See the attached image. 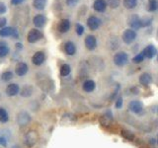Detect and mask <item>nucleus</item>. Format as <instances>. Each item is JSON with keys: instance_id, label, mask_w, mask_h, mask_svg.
Returning a JSON list of instances; mask_svg holds the SVG:
<instances>
[{"instance_id": "1", "label": "nucleus", "mask_w": 158, "mask_h": 148, "mask_svg": "<svg viewBox=\"0 0 158 148\" xmlns=\"http://www.w3.org/2000/svg\"><path fill=\"white\" fill-rule=\"evenodd\" d=\"M137 37V34L135 30L132 29H127L125 32L123 33V36H122V39L125 43L127 44H131L133 42L135 41V39Z\"/></svg>"}, {"instance_id": "2", "label": "nucleus", "mask_w": 158, "mask_h": 148, "mask_svg": "<svg viewBox=\"0 0 158 148\" xmlns=\"http://www.w3.org/2000/svg\"><path fill=\"white\" fill-rule=\"evenodd\" d=\"M0 37L1 38L12 37L14 39H18L19 38L18 30H16L13 27H4L2 29H0Z\"/></svg>"}, {"instance_id": "3", "label": "nucleus", "mask_w": 158, "mask_h": 148, "mask_svg": "<svg viewBox=\"0 0 158 148\" xmlns=\"http://www.w3.org/2000/svg\"><path fill=\"white\" fill-rule=\"evenodd\" d=\"M128 62V56L123 51L118 52L114 56V63L118 66H125Z\"/></svg>"}, {"instance_id": "4", "label": "nucleus", "mask_w": 158, "mask_h": 148, "mask_svg": "<svg viewBox=\"0 0 158 148\" xmlns=\"http://www.w3.org/2000/svg\"><path fill=\"white\" fill-rule=\"evenodd\" d=\"M127 25L130 26V29L132 30H139L141 27V18H139L137 15H131L127 19Z\"/></svg>"}, {"instance_id": "5", "label": "nucleus", "mask_w": 158, "mask_h": 148, "mask_svg": "<svg viewBox=\"0 0 158 148\" xmlns=\"http://www.w3.org/2000/svg\"><path fill=\"white\" fill-rule=\"evenodd\" d=\"M43 38V33L38 29H32L31 31L29 32L27 39L30 43H37L38 41H40Z\"/></svg>"}, {"instance_id": "6", "label": "nucleus", "mask_w": 158, "mask_h": 148, "mask_svg": "<svg viewBox=\"0 0 158 148\" xmlns=\"http://www.w3.org/2000/svg\"><path fill=\"white\" fill-rule=\"evenodd\" d=\"M30 121H31V117L27 112H20L17 115V122L19 125H26L30 122Z\"/></svg>"}, {"instance_id": "7", "label": "nucleus", "mask_w": 158, "mask_h": 148, "mask_svg": "<svg viewBox=\"0 0 158 148\" xmlns=\"http://www.w3.org/2000/svg\"><path fill=\"white\" fill-rule=\"evenodd\" d=\"M37 141H38V134H37V132L35 131V130L28 131V133L26 134V140H25L26 144L29 147H32V146H34L35 144H36Z\"/></svg>"}, {"instance_id": "8", "label": "nucleus", "mask_w": 158, "mask_h": 148, "mask_svg": "<svg viewBox=\"0 0 158 148\" xmlns=\"http://www.w3.org/2000/svg\"><path fill=\"white\" fill-rule=\"evenodd\" d=\"M100 25H101V20L96 16H90L87 20V26L92 31L97 30L100 27Z\"/></svg>"}, {"instance_id": "9", "label": "nucleus", "mask_w": 158, "mask_h": 148, "mask_svg": "<svg viewBox=\"0 0 158 148\" xmlns=\"http://www.w3.org/2000/svg\"><path fill=\"white\" fill-rule=\"evenodd\" d=\"M29 71V66L27 63L25 62H19L17 63L16 67H15V72L18 76H24L26 75Z\"/></svg>"}, {"instance_id": "10", "label": "nucleus", "mask_w": 158, "mask_h": 148, "mask_svg": "<svg viewBox=\"0 0 158 148\" xmlns=\"http://www.w3.org/2000/svg\"><path fill=\"white\" fill-rule=\"evenodd\" d=\"M108 6L107 4V0H95L93 3V8L96 12L102 13L105 12V10Z\"/></svg>"}, {"instance_id": "11", "label": "nucleus", "mask_w": 158, "mask_h": 148, "mask_svg": "<svg viewBox=\"0 0 158 148\" xmlns=\"http://www.w3.org/2000/svg\"><path fill=\"white\" fill-rule=\"evenodd\" d=\"M44 59H46V56H44V53L43 51H37L33 56L32 61H33V63L35 64V65L40 66V65H42V64L44 63Z\"/></svg>"}, {"instance_id": "12", "label": "nucleus", "mask_w": 158, "mask_h": 148, "mask_svg": "<svg viewBox=\"0 0 158 148\" xmlns=\"http://www.w3.org/2000/svg\"><path fill=\"white\" fill-rule=\"evenodd\" d=\"M128 109L135 113H140L143 111V106L139 101H131L128 104Z\"/></svg>"}, {"instance_id": "13", "label": "nucleus", "mask_w": 158, "mask_h": 148, "mask_svg": "<svg viewBox=\"0 0 158 148\" xmlns=\"http://www.w3.org/2000/svg\"><path fill=\"white\" fill-rule=\"evenodd\" d=\"M85 46L89 49V51H93L97 47V39L96 38L92 36V35H89L85 38Z\"/></svg>"}, {"instance_id": "14", "label": "nucleus", "mask_w": 158, "mask_h": 148, "mask_svg": "<svg viewBox=\"0 0 158 148\" xmlns=\"http://www.w3.org/2000/svg\"><path fill=\"white\" fill-rule=\"evenodd\" d=\"M70 21L68 19H62L60 22L58 23V26H57V30L58 32L60 33H67L70 29Z\"/></svg>"}, {"instance_id": "15", "label": "nucleus", "mask_w": 158, "mask_h": 148, "mask_svg": "<svg viewBox=\"0 0 158 148\" xmlns=\"http://www.w3.org/2000/svg\"><path fill=\"white\" fill-rule=\"evenodd\" d=\"M33 23L35 25V27H37V28H43L44 25H46V23H47V19H46V17L44 16V15L39 14V15H37V16L34 17Z\"/></svg>"}, {"instance_id": "16", "label": "nucleus", "mask_w": 158, "mask_h": 148, "mask_svg": "<svg viewBox=\"0 0 158 148\" xmlns=\"http://www.w3.org/2000/svg\"><path fill=\"white\" fill-rule=\"evenodd\" d=\"M19 92H20V87L15 83L9 84L6 88V94L8 96H16Z\"/></svg>"}, {"instance_id": "17", "label": "nucleus", "mask_w": 158, "mask_h": 148, "mask_svg": "<svg viewBox=\"0 0 158 148\" xmlns=\"http://www.w3.org/2000/svg\"><path fill=\"white\" fill-rule=\"evenodd\" d=\"M143 53H144L145 57L147 58H153L155 56V54L157 53V51L154 46H152V44H149V46H147L144 49H143Z\"/></svg>"}, {"instance_id": "18", "label": "nucleus", "mask_w": 158, "mask_h": 148, "mask_svg": "<svg viewBox=\"0 0 158 148\" xmlns=\"http://www.w3.org/2000/svg\"><path fill=\"white\" fill-rule=\"evenodd\" d=\"M83 90L87 92V93H90L92 91L95 90V88H96V83L94 82L93 80H86L85 82L83 83Z\"/></svg>"}, {"instance_id": "19", "label": "nucleus", "mask_w": 158, "mask_h": 148, "mask_svg": "<svg viewBox=\"0 0 158 148\" xmlns=\"http://www.w3.org/2000/svg\"><path fill=\"white\" fill-rule=\"evenodd\" d=\"M64 51H65L66 54H68V56H74L76 52V47L74 43L67 42L65 43V46H64Z\"/></svg>"}, {"instance_id": "20", "label": "nucleus", "mask_w": 158, "mask_h": 148, "mask_svg": "<svg viewBox=\"0 0 158 148\" xmlns=\"http://www.w3.org/2000/svg\"><path fill=\"white\" fill-rule=\"evenodd\" d=\"M152 82V78L149 73H142L139 76V83L143 86H147Z\"/></svg>"}, {"instance_id": "21", "label": "nucleus", "mask_w": 158, "mask_h": 148, "mask_svg": "<svg viewBox=\"0 0 158 148\" xmlns=\"http://www.w3.org/2000/svg\"><path fill=\"white\" fill-rule=\"evenodd\" d=\"M33 6L37 10H44L47 6V0H34L33 1Z\"/></svg>"}, {"instance_id": "22", "label": "nucleus", "mask_w": 158, "mask_h": 148, "mask_svg": "<svg viewBox=\"0 0 158 148\" xmlns=\"http://www.w3.org/2000/svg\"><path fill=\"white\" fill-rule=\"evenodd\" d=\"M9 53V47L5 42H0V57L7 56Z\"/></svg>"}, {"instance_id": "23", "label": "nucleus", "mask_w": 158, "mask_h": 148, "mask_svg": "<svg viewBox=\"0 0 158 148\" xmlns=\"http://www.w3.org/2000/svg\"><path fill=\"white\" fill-rule=\"evenodd\" d=\"M146 9L148 12H155L158 9V1L157 0H148V5Z\"/></svg>"}, {"instance_id": "24", "label": "nucleus", "mask_w": 158, "mask_h": 148, "mask_svg": "<svg viewBox=\"0 0 158 148\" xmlns=\"http://www.w3.org/2000/svg\"><path fill=\"white\" fill-rule=\"evenodd\" d=\"M33 93V87L30 85L24 86L23 89L21 90V96L23 97H30Z\"/></svg>"}, {"instance_id": "25", "label": "nucleus", "mask_w": 158, "mask_h": 148, "mask_svg": "<svg viewBox=\"0 0 158 148\" xmlns=\"http://www.w3.org/2000/svg\"><path fill=\"white\" fill-rule=\"evenodd\" d=\"M9 120L8 113L4 108L0 107V122H7Z\"/></svg>"}, {"instance_id": "26", "label": "nucleus", "mask_w": 158, "mask_h": 148, "mask_svg": "<svg viewBox=\"0 0 158 148\" xmlns=\"http://www.w3.org/2000/svg\"><path fill=\"white\" fill-rule=\"evenodd\" d=\"M137 5V0H123V6L127 9H133Z\"/></svg>"}, {"instance_id": "27", "label": "nucleus", "mask_w": 158, "mask_h": 148, "mask_svg": "<svg viewBox=\"0 0 158 148\" xmlns=\"http://www.w3.org/2000/svg\"><path fill=\"white\" fill-rule=\"evenodd\" d=\"M153 22V18L150 16H145L141 18V27H148Z\"/></svg>"}, {"instance_id": "28", "label": "nucleus", "mask_w": 158, "mask_h": 148, "mask_svg": "<svg viewBox=\"0 0 158 148\" xmlns=\"http://www.w3.org/2000/svg\"><path fill=\"white\" fill-rule=\"evenodd\" d=\"M70 71H71V68L68 64H63V65L60 67V74L62 76L69 75V74H70Z\"/></svg>"}, {"instance_id": "29", "label": "nucleus", "mask_w": 158, "mask_h": 148, "mask_svg": "<svg viewBox=\"0 0 158 148\" xmlns=\"http://www.w3.org/2000/svg\"><path fill=\"white\" fill-rule=\"evenodd\" d=\"M144 58H145L144 53H143V51H141L138 54H136V56L132 58V61L135 63H140V62H142L143 60H144Z\"/></svg>"}, {"instance_id": "30", "label": "nucleus", "mask_w": 158, "mask_h": 148, "mask_svg": "<svg viewBox=\"0 0 158 148\" xmlns=\"http://www.w3.org/2000/svg\"><path fill=\"white\" fill-rule=\"evenodd\" d=\"M1 78H2V80L4 82H8L13 78V73L11 71H5V72L2 73Z\"/></svg>"}, {"instance_id": "31", "label": "nucleus", "mask_w": 158, "mask_h": 148, "mask_svg": "<svg viewBox=\"0 0 158 148\" xmlns=\"http://www.w3.org/2000/svg\"><path fill=\"white\" fill-rule=\"evenodd\" d=\"M121 0H107L108 6H110L111 8H118L120 5Z\"/></svg>"}, {"instance_id": "32", "label": "nucleus", "mask_w": 158, "mask_h": 148, "mask_svg": "<svg viewBox=\"0 0 158 148\" xmlns=\"http://www.w3.org/2000/svg\"><path fill=\"white\" fill-rule=\"evenodd\" d=\"M75 31H76V34L78 35V36H82V35L84 34V27L81 24L77 23L75 25Z\"/></svg>"}, {"instance_id": "33", "label": "nucleus", "mask_w": 158, "mask_h": 148, "mask_svg": "<svg viewBox=\"0 0 158 148\" xmlns=\"http://www.w3.org/2000/svg\"><path fill=\"white\" fill-rule=\"evenodd\" d=\"M122 135L125 137V138H127V140H132L133 139V134H132L131 132H130V131L123 130L122 131Z\"/></svg>"}, {"instance_id": "34", "label": "nucleus", "mask_w": 158, "mask_h": 148, "mask_svg": "<svg viewBox=\"0 0 158 148\" xmlns=\"http://www.w3.org/2000/svg\"><path fill=\"white\" fill-rule=\"evenodd\" d=\"M79 2V0H66V5L68 7H74Z\"/></svg>"}, {"instance_id": "35", "label": "nucleus", "mask_w": 158, "mask_h": 148, "mask_svg": "<svg viewBox=\"0 0 158 148\" xmlns=\"http://www.w3.org/2000/svg\"><path fill=\"white\" fill-rule=\"evenodd\" d=\"M115 106H116L117 109H121V108H122V106H123V98H122V97H118V98L117 99Z\"/></svg>"}, {"instance_id": "36", "label": "nucleus", "mask_w": 158, "mask_h": 148, "mask_svg": "<svg viewBox=\"0 0 158 148\" xmlns=\"http://www.w3.org/2000/svg\"><path fill=\"white\" fill-rule=\"evenodd\" d=\"M7 24V19L4 17H0V29L4 28Z\"/></svg>"}, {"instance_id": "37", "label": "nucleus", "mask_w": 158, "mask_h": 148, "mask_svg": "<svg viewBox=\"0 0 158 148\" xmlns=\"http://www.w3.org/2000/svg\"><path fill=\"white\" fill-rule=\"evenodd\" d=\"M6 11H7V7H6V5H5L4 3H2V2H0V15L4 14Z\"/></svg>"}, {"instance_id": "38", "label": "nucleus", "mask_w": 158, "mask_h": 148, "mask_svg": "<svg viewBox=\"0 0 158 148\" xmlns=\"http://www.w3.org/2000/svg\"><path fill=\"white\" fill-rule=\"evenodd\" d=\"M25 2V0H11V4L12 5H19Z\"/></svg>"}, {"instance_id": "39", "label": "nucleus", "mask_w": 158, "mask_h": 148, "mask_svg": "<svg viewBox=\"0 0 158 148\" xmlns=\"http://www.w3.org/2000/svg\"><path fill=\"white\" fill-rule=\"evenodd\" d=\"M0 145H2L4 147H6V145H7L6 139H5L4 137H1V136H0Z\"/></svg>"}, {"instance_id": "40", "label": "nucleus", "mask_w": 158, "mask_h": 148, "mask_svg": "<svg viewBox=\"0 0 158 148\" xmlns=\"http://www.w3.org/2000/svg\"><path fill=\"white\" fill-rule=\"evenodd\" d=\"M157 143H158V139H157Z\"/></svg>"}, {"instance_id": "41", "label": "nucleus", "mask_w": 158, "mask_h": 148, "mask_svg": "<svg viewBox=\"0 0 158 148\" xmlns=\"http://www.w3.org/2000/svg\"><path fill=\"white\" fill-rule=\"evenodd\" d=\"M157 34H158V31H157Z\"/></svg>"}, {"instance_id": "42", "label": "nucleus", "mask_w": 158, "mask_h": 148, "mask_svg": "<svg viewBox=\"0 0 158 148\" xmlns=\"http://www.w3.org/2000/svg\"><path fill=\"white\" fill-rule=\"evenodd\" d=\"M157 59H158V57H157Z\"/></svg>"}]
</instances>
